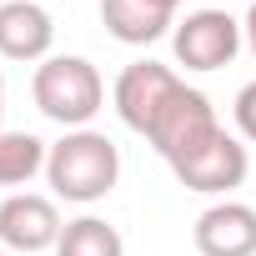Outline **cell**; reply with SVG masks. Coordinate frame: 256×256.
<instances>
[{
	"mask_svg": "<svg viewBox=\"0 0 256 256\" xmlns=\"http://www.w3.org/2000/svg\"><path fill=\"white\" fill-rule=\"evenodd\" d=\"M46 181L60 201H76V206H90L100 196L116 191L120 181V151L106 131H90V126H80V131H66L50 156H46Z\"/></svg>",
	"mask_w": 256,
	"mask_h": 256,
	"instance_id": "1",
	"label": "cell"
},
{
	"mask_svg": "<svg viewBox=\"0 0 256 256\" xmlns=\"http://www.w3.org/2000/svg\"><path fill=\"white\" fill-rule=\"evenodd\" d=\"M30 96H36L46 120L66 126V131H80L106 106V80H100V70L86 56H50V60L36 66Z\"/></svg>",
	"mask_w": 256,
	"mask_h": 256,
	"instance_id": "2",
	"label": "cell"
},
{
	"mask_svg": "<svg viewBox=\"0 0 256 256\" xmlns=\"http://www.w3.org/2000/svg\"><path fill=\"white\" fill-rule=\"evenodd\" d=\"M221 131V120H216V106L201 96V90H191V86H181L176 96H171V106L156 116V126L146 131V141L156 146V156L166 161V166H176V161H186V156H196L211 136Z\"/></svg>",
	"mask_w": 256,
	"mask_h": 256,
	"instance_id": "3",
	"label": "cell"
},
{
	"mask_svg": "<svg viewBox=\"0 0 256 256\" xmlns=\"http://www.w3.org/2000/svg\"><path fill=\"white\" fill-rule=\"evenodd\" d=\"M241 40H246L241 20L226 16V10H191L171 30L176 66H186V70H221V66H231L236 50H241Z\"/></svg>",
	"mask_w": 256,
	"mask_h": 256,
	"instance_id": "4",
	"label": "cell"
},
{
	"mask_svg": "<svg viewBox=\"0 0 256 256\" xmlns=\"http://www.w3.org/2000/svg\"><path fill=\"white\" fill-rule=\"evenodd\" d=\"M181 86H186V80H181L171 66H161V60H131V66L120 70L116 90H110V96H116V116L131 126L136 136H146Z\"/></svg>",
	"mask_w": 256,
	"mask_h": 256,
	"instance_id": "5",
	"label": "cell"
},
{
	"mask_svg": "<svg viewBox=\"0 0 256 256\" xmlns=\"http://www.w3.org/2000/svg\"><path fill=\"white\" fill-rule=\"evenodd\" d=\"M176 171V181L186 186V191H201V196H231L241 181H246V171H251V156H246V146L226 131V126H221V131L196 151V156H186V161H176L171 166Z\"/></svg>",
	"mask_w": 256,
	"mask_h": 256,
	"instance_id": "6",
	"label": "cell"
},
{
	"mask_svg": "<svg viewBox=\"0 0 256 256\" xmlns=\"http://www.w3.org/2000/svg\"><path fill=\"white\" fill-rule=\"evenodd\" d=\"M66 221L56 211L50 196H36V191H10L0 201V246L6 251H20V256H40V251H56Z\"/></svg>",
	"mask_w": 256,
	"mask_h": 256,
	"instance_id": "7",
	"label": "cell"
},
{
	"mask_svg": "<svg viewBox=\"0 0 256 256\" xmlns=\"http://www.w3.org/2000/svg\"><path fill=\"white\" fill-rule=\"evenodd\" d=\"M191 241L201 256H256V211L246 201H216L196 216Z\"/></svg>",
	"mask_w": 256,
	"mask_h": 256,
	"instance_id": "8",
	"label": "cell"
},
{
	"mask_svg": "<svg viewBox=\"0 0 256 256\" xmlns=\"http://www.w3.org/2000/svg\"><path fill=\"white\" fill-rule=\"evenodd\" d=\"M56 20L36 0H6L0 6V60H50Z\"/></svg>",
	"mask_w": 256,
	"mask_h": 256,
	"instance_id": "9",
	"label": "cell"
},
{
	"mask_svg": "<svg viewBox=\"0 0 256 256\" xmlns=\"http://www.w3.org/2000/svg\"><path fill=\"white\" fill-rule=\"evenodd\" d=\"M100 26L120 46H151L176 30V16L151 6V0H100Z\"/></svg>",
	"mask_w": 256,
	"mask_h": 256,
	"instance_id": "10",
	"label": "cell"
},
{
	"mask_svg": "<svg viewBox=\"0 0 256 256\" xmlns=\"http://www.w3.org/2000/svg\"><path fill=\"white\" fill-rule=\"evenodd\" d=\"M46 156H50V146L40 136H30V131H0V186L16 191V186L36 181L46 171Z\"/></svg>",
	"mask_w": 256,
	"mask_h": 256,
	"instance_id": "11",
	"label": "cell"
},
{
	"mask_svg": "<svg viewBox=\"0 0 256 256\" xmlns=\"http://www.w3.org/2000/svg\"><path fill=\"white\" fill-rule=\"evenodd\" d=\"M56 256H126V241L110 221L76 216V221H66V231L56 241Z\"/></svg>",
	"mask_w": 256,
	"mask_h": 256,
	"instance_id": "12",
	"label": "cell"
},
{
	"mask_svg": "<svg viewBox=\"0 0 256 256\" xmlns=\"http://www.w3.org/2000/svg\"><path fill=\"white\" fill-rule=\"evenodd\" d=\"M236 131L246 141H256V80L236 90Z\"/></svg>",
	"mask_w": 256,
	"mask_h": 256,
	"instance_id": "13",
	"label": "cell"
},
{
	"mask_svg": "<svg viewBox=\"0 0 256 256\" xmlns=\"http://www.w3.org/2000/svg\"><path fill=\"white\" fill-rule=\"evenodd\" d=\"M241 36H246V50H251V60H256V0H251V10H246V20H241Z\"/></svg>",
	"mask_w": 256,
	"mask_h": 256,
	"instance_id": "14",
	"label": "cell"
},
{
	"mask_svg": "<svg viewBox=\"0 0 256 256\" xmlns=\"http://www.w3.org/2000/svg\"><path fill=\"white\" fill-rule=\"evenodd\" d=\"M0 120H6V70H0ZM6 131V126H0Z\"/></svg>",
	"mask_w": 256,
	"mask_h": 256,
	"instance_id": "15",
	"label": "cell"
},
{
	"mask_svg": "<svg viewBox=\"0 0 256 256\" xmlns=\"http://www.w3.org/2000/svg\"><path fill=\"white\" fill-rule=\"evenodd\" d=\"M151 6H161V10H171V16H176V10H181V0H151Z\"/></svg>",
	"mask_w": 256,
	"mask_h": 256,
	"instance_id": "16",
	"label": "cell"
},
{
	"mask_svg": "<svg viewBox=\"0 0 256 256\" xmlns=\"http://www.w3.org/2000/svg\"><path fill=\"white\" fill-rule=\"evenodd\" d=\"M0 256H6V246H0Z\"/></svg>",
	"mask_w": 256,
	"mask_h": 256,
	"instance_id": "17",
	"label": "cell"
}]
</instances>
